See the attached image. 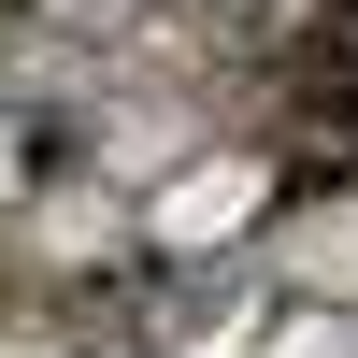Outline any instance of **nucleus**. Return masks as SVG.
Returning <instances> with one entry per match:
<instances>
[{
    "label": "nucleus",
    "mask_w": 358,
    "mask_h": 358,
    "mask_svg": "<svg viewBox=\"0 0 358 358\" xmlns=\"http://www.w3.org/2000/svg\"><path fill=\"white\" fill-rule=\"evenodd\" d=\"M143 229H158L172 258H215V244H244V229H273V172H258V158L158 172V187H143Z\"/></svg>",
    "instance_id": "f257e3e1"
},
{
    "label": "nucleus",
    "mask_w": 358,
    "mask_h": 358,
    "mask_svg": "<svg viewBox=\"0 0 358 358\" xmlns=\"http://www.w3.org/2000/svg\"><path fill=\"white\" fill-rule=\"evenodd\" d=\"M273 273L301 287V301L358 315V187H330V201H273Z\"/></svg>",
    "instance_id": "f03ea898"
}]
</instances>
